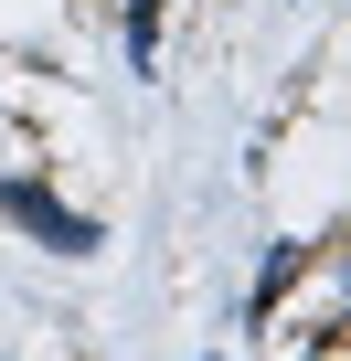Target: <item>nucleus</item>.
Returning <instances> with one entry per match:
<instances>
[{"mask_svg":"<svg viewBox=\"0 0 351 361\" xmlns=\"http://www.w3.org/2000/svg\"><path fill=\"white\" fill-rule=\"evenodd\" d=\"M298 266H309V245H266V276H256V308H277V298L298 287Z\"/></svg>","mask_w":351,"mask_h":361,"instance_id":"obj_2","label":"nucleus"},{"mask_svg":"<svg viewBox=\"0 0 351 361\" xmlns=\"http://www.w3.org/2000/svg\"><path fill=\"white\" fill-rule=\"evenodd\" d=\"M149 43H160V11H149V0H128V64H149Z\"/></svg>","mask_w":351,"mask_h":361,"instance_id":"obj_3","label":"nucleus"},{"mask_svg":"<svg viewBox=\"0 0 351 361\" xmlns=\"http://www.w3.org/2000/svg\"><path fill=\"white\" fill-rule=\"evenodd\" d=\"M0 213H11L22 234H43L54 255H96V245H107V234L75 213V202H54V192H43V180H0Z\"/></svg>","mask_w":351,"mask_h":361,"instance_id":"obj_1","label":"nucleus"}]
</instances>
